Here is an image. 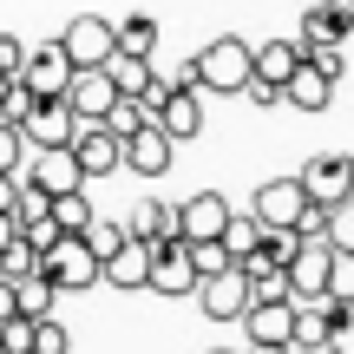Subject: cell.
<instances>
[{
  "instance_id": "6da1fadb",
  "label": "cell",
  "mask_w": 354,
  "mask_h": 354,
  "mask_svg": "<svg viewBox=\"0 0 354 354\" xmlns=\"http://www.w3.org/2000/svg\"><path fill=\"white\" fill-rule=\"evenodd\" d=\"M190 66H197V92H223V99H236V92L250 86V39L223 33V39H210Z\"/></svg>"
},
{
  "instance_id": "7a4b0ae2",
  "label": "cell",
  "mask_w": 354,
  "mask_h": 354,
  "mask_svg": "<svg viewBox=\"0 0 354 354\" xmlns=\"http://www.w3.org/2000/svg\"><path fill=\"white\" fill-rule=\"evenodd\" d=\"M39 276L59 295H86V289H99V256L86 250V236H59L53 250H39Z\"/></svg>"
},
{
  "instance_id": "3957f363",
  "label": "cell",
  "mask_w": 354,
  "mask_h": 354,
  "mask_svg": "<svg viewBox=\"0 0 354 354\" xmlns=\"http://www.w3.org/2000/svg\"><path fill=\"white\" fill-rule=\"evenodd\" d=\"M295 184H302L308 203L328 210V203H342L348 190H354V158H348V151H315L302 171H295Z\"/></svg>"
},
{
  "instance_id": "277c9868",
  "label": "cell",
  "mask_w": 354,
  "mask_h": 354,
  "mask_svg": "<svg viewBox=\"0 0 354 354\" xmlns=\"http://www.w3.org/2000/svg\"><path fill=\"white\" fill-rule=\"evenodd\" d=\"M243 335H250V348H289V335H295V295H250Z\"/></svg>"
},
{
  "instance_id": "5b68a950",
  "label": "cell",
  "mask_w": 354,
  "mask_h": 354,
  "mask_svg": "<svg viewBox=\"0 0 354 354\" xmlns=\"http://www.w3.org/2000/svg\"><path fill=\"white\" fill-rule=\"evenodd\" d=\"M145 289H151V295H171V302L197 289V269H190V243H184V236L151 243V269H145Z\"/></svg>"
},
{
  "instance_id": "8992f818",
  "label": "cell",
  "mask_w": 354,
  "mask_h": 354,
  "mask_svg": "<svg viewBox=\"0 0 354 354\" xmlns=\"http://www.w3.org/2000/svg\"><path fill=\"white\" fill-rule=\"evenodd\" d=\"M328 243L322 236H302L295 243V256L282 263V289L295 295V302H322V289H328Z\"/></svg>"
},
{
  "instance_id": "52a82bcc",
  "label": "cell",
  "mask_w": 354,
  "mask_h": 354,
  "mask_svg": "<svg viewBox=\"0 0 354 354\" xmlns=\"http://www.w3.org/2000/svg\"><path fill=\"white\" fill-rule=\"evenodd\" d=\"M197 308L210 322H243V308H250V282H243V269L230 263V269H216V276H197Z\"/></svg>"
},
{
  "instance_id": "ba28073f",
  "label": "cell",
  "mask_w": 354,
  "mask_h": 354,
  "mask_svg": "<svg viewBox=\"0 0 354 354\" xmlns=\"http://www.w3.org/2000/svg\"><path fill=\"white\" fill-rule=\"evenodd\" d=\"M13 184H33L39 197H59V190H79L86 177H79V165H73L66 145H46V151H26V165H20Z\"/></svg>"
},
{
  "instance_id": "9c48e42d",
  "label": "cell",
  "mask_w": 354,
  "mask_h": 354,
  "mask_svg": "<svg viewBox=\"0 0 354 354\" xmlns=\"http://www.w3.org/2000/svg\"><path fill=\"white\" fill-rule=\"evenodd\" d=\"M171 158H177V145L165 138V131L145 118L138 131H125L118 138V171H138V177H165L171 171Z\"/></svg>"
},
{
  "instance_id": "30bf717a",
  "label": "cell",
  "mask_w": 354,
  "mask_h": 354,
  "mask_svg": "<svg viewBox=\"0 0 354 354\" xmlns=\"http://www.w3.org/2000/svg\"><path fill=\"white\" fill-rule=\"evenodd\" d=\"M171 210H177V236L184 243H216L223 223H230V197L223 190H197V197L171 203Z\"/></svg>"
},
{
  "instance_id": "8fae6325",
  "label": "cell",
  "mask_w": 354,
  "mask_h": 354,
  "mask_svg": "<svg viewBox=\"0 0 354 354\" xmlns=\"http://www.w3.org/2000/svg\"><path fill=\"white\" fill-rule=\"evenodd\" d=\"M59 99H66V112H73L79 125H92V118H105V112H112V99H118V92H112V79H105V66H73V79H66V92H59Z\"/></svg>"
},
{
  "instance_id": "7c38bea8",
  "label": "cell",
  "mask_w": 354,
  "mask_h": 354,
  "mask_svg": "<svg viewBox=\"0 0 354 354\" xmlns=\"http://www.w3.org/2000/svg\"><path fill=\"white\" fill-rule=\"evenodd\" d=\"M59 53L73 66H105V59H112V20H105V13H79V20H66Z\"/></svg>"
},
{
  "instance_id": "4fadbf2b",
  "label": "cell",
  "mask_w": 354,
  "mask_h": 354,
  "mask_svg": "<svg viewBox=\"0 0 354 354\" xmlns=\"http://www.w3.org/2000/svg\"><path fill=\"white\" fill-rule=\"evenodd\" d=\"M66 79H73V59L59 53V39H46V46H26V59H20V86L33 92V99H59Z\"/></svg>"
},
{
  "instance_id": "5bb4252c",
  "label": "cell",
  "mask_w": 354,
  "mask_h": 354,
  "mask_svg": "<svg viewBox=\"0 0 354 354\" xmlns=\"http://www.w3.org/2000/svg\"><path fill=\"white\" fill-rule=\"evenodd\" d=\"M302 210H308V197H302L295 177H269V184L250 197V216L263 230H295V216H302Z\"/></svg>"
},
{
  "instance_id": "9a60e30c",
  "label": "cell",
  "mask_w": 354,
  "mask_h": 354,
  "mask_svg": "<svg viewBox=\"0 0 354 354\" xmlns=\"http://www.w3.org/2000/svg\"><path fill=\"white\" fill-rule=\"evenodd\" d=\"M66 151H73L79 177H112L118 171V138L92 118V125H73V138H66Z\"/></svg>"
},
{
  "instance_id": "2e32d148",
  "label": "cell",
  "mask_w": 354,
  "mask_h": 354,
  "mask_svg": "<svg viewBox=\"0 0 354 354\" xmlns=\"http://www.w3.org/2000/svg\"><path fill=\"white\" fill-rule=\"evenodd\" d=\"M73 125H79V118L66 112V99H33L26 118H20V138H26V151H46V145L73 138Z\"/></svg>"
},
{
  "instance_id": "e0dca14e",
  "label": "cell",
  "mask_w": 354,
  "mask_h": 354,
  "mask_svg": "<svg viewBox=\"0 0 354 354\" xmlns=\"http://www.w3.org/2000/svg\"><path fill=\"white\" fill-rule=\"evenodd\" d=\"M151 125L165 131L171 145H184V138H197L203 131V99H197V86H177L158 99V112H151Z\"/></svg>"
},
{
  "instance_id": "ac0fdd59",
  "label": "cell",
  "mask_w": 354,
  "mask_h": 354,
  "mask_svg": "<svg viewBox=\"0 0 354 354\" xmlns=\"http://www.w3.org/2000/svg\"><path fill=\"white\" fill-rule=\"evenodd\" d=\"M145 269H151V243H138V236H125L112 256H99V282H112V289H145Z\"/></svg>"
},
{
  "instance_id": "d6986e66",
  "label": "cell",
  "mask_w": 354,
  "mask_h": 354,
  "mask_svg": "<svg viewBox=\"0 0 354 354\" xmlns=\"http://www.w3.org/2000/svg\"><path fill=\"white\" fill-rule=\"evenodd\" d=\"M354 33V7L348 0H315V7L302 13V46H322V39H335V46H342V39Z\"/></svg>"
},
{
  "instance_id": "ffe728a7",
  "label": "cell",
  "mask_w": 354,
  "mask_h": 354,
  "mask_svg": "<svg viewBox=\"0 0 354 354\" xmlns=\"http://www.w3.org/2000/svg\"><path fill=\"white\" fill-rule=\"evenodd\" d=\"M282 99H289L295 112H328V105H335V79L322 73V66H308V59H302L289 79H282Z\"/></svg>"
},
{
  "instance_id": "44dd1931",
  "label": "cell",
  "mask_w": 354,
  "mask_h": 354,
  "mask_svg": "<svg viewBox=\"0 0 354 354\" xmlns=\"http://www.w3.org/2000/svg\"><path fill=\"white\" fill-rule=\"evenodd\" d=\"M302 66V39H263V46H250V79H263V86L282 92V79Z\"/></svg>"
},
{
  "instance_id": "7402d4cb",
  "label": "cell",
  "mask_w": 354,
  "mask_h": 354,
  "mask_svg": "<svg viewBox=\"0 0 354 354\" xmlns=\"http://www.w3.org/2000/svg\"><path fill=\"white\" fill-rule=\"evenodd\" d=\"M125 236H138V243H165V236H177V210H171V203H158V197L131 203V210H125Z\"/></svg>"
},
{
  "instance_id": "603a6c76",
  "label": "cell",
  "mask_w": 354,
  "mask_h": 354,
  "mask_svg": "<svg viewBox=\"0 0 354 354\" xmlns=\"http://www.w3.org/2000/svg\"><path fill=\"white\" fill-rule=\"evenodd\" d=\"M112 53L151 59V53H158V20H151V13H125V20H112Z\"/></svg>"
},
{
  "instance_id": "cb8c5ba5",
  "label": "cell",
  "mask_w": 354,
  "mask_h": 354,
  "mask_svg": "<svg viewBox=\"0 0 354 354\" xmlns=\"http://www.w3.org/2000/svg\"><path fill=\"white\" fill-rule=\"evenodd\" d=\"M46 216H53V230H59V236H79V230L92 223V203H86V184L79 190H59V197H46Z\"/></svg>"
},
{
  "instance_id": "d4e9b609",
  "label": "cell",
  "mask_w": 354,
  "mask_h": 354,
  "mask_svg": "<svg viewBox=\"0 0 354 354\" xmlns=\"http://www.w3.org/2000/svg\"><path fill=\"white\" fill-rule=\"evenodd\" d=\"M105 79H112L118 99H138L145 86H151V59H131V53H112L105 59Z\"/></svg>"
},
{
  "instance_id": "484cf974",
  "label": "cell",
  "mask_w": 354,
  "mask_h": 354,
  "mask_svg": "<svg viewBox=\"0 0 354 354\" xmlns=\"http://www.w3.org/2000/svg\"><path fill=\"white\" fill-rule=\"evenodd\" d=\"M53 302H59V289H53L39 269L13 282V315H53Z\"/></svg>"
},
{
  "instance_id": "4316f807",
  "label": "cell",
  "mask_w": 354,
  "mask_h": 354,
  "mask_svg": "<svg viewBox=\"0 0 354 354\" xmlns=\"http://www.w3.org/2000/svg\"><path fill=\"white\" fill-rule=\"evenodd\" d=\"M322 243L328 250H354V190L342 203H328V223H322Z\"/></svg>"
},
{
  "instance_id": "83f0119b",
  "label": "cell",
  "mask_w": 354,
  "mask_h": 354,
  "mask_svg": "<svg viewBox=\"0 0 354 354\" xmlns=\"http://www.w3.org/2000/svg\"><path fill=\"white\" fill-rule=\"evenodd\" d=\"M33 269H39V250H33L26 236H7V243H0V276H7V282L33 276Z\"/></svg>"
},
{
  "instance_id": "f1b7e54d",
  "label": "cell",
  "mask_w": 354,
  "mask_h": 354,
  "mask_svg": "<svg viewBox=\"0 0 354 354\" xmlns=\"http://www.w3.org/2000/svg\"><path fill=\"white\" fill-rule=\"evenodd\" d=\"M328 302V295H322ZM328 354H354V302H328Z\"/></svg>"
},
{
  "instance_id": "f546056e",
  "label": "cell",
  "mask_w": 354,
  "mask_h": 354,
  "mask_svg": "<svg viewBox=\"0 0 354 354\" xmlns=\"http://www.w3.org/2000/svg\"><path fill=\"white\" fill-rule=\"evenodd\" d=\"M26 354H73V335H66L59 315H33V348Z\"/></svg>"
},
{
  "instance_id": "4dcf8cb0",
  "label": "cell",
  "mask_w": 354,
  "mask_h": 354,
  "mask_svg": "<svg viewBox=\"0 0 354 354\" xmlns=\"http://www.w3.org/2000/svg\"><path fill=\"white\" fill-rule=\"evenodd\" d=\"M328 302H354V250H335L328 256Z\"/></svg>"
},
{
  "instance_id": "1f68e13d",
  "label": "cell",
  "mask_w": 354,
  "mask_h": 354,
  "mask_svg": "<svg viewBox=\"0 0 354 354\" xmlns=\"http://www.w3.org/2000/svg\"><path fill=\"white\" fill-rule=\"evenodd\" d=\"M256 236H263V223H256L250 210H243V216L230 210V223H223V236H216V243H223L230 256H243V250H256Z\"/></svg>"
},
{
  "instance_id": "d6a6232c",
  "label": "cell",
  "mask_w": 354,
  "mask_h": 354,
  "mask_svg": "<svg viewBox=\"0 0 354 354\" xmlns=\"http://www.w3.org/2000/svg\"><path fill=\"white\" fill-rule=\"evenodd\" d=\"M79 236H86V250H92V256H112L118 243H125V223H112V216H92Z\"/></svg>"
},
{
  "instance_id": "836d02e7",
  "label": "cell",
  "mask_w": 354,
  "mask_h": 354,
  "mask_svg": "<svg viewBox=\"0 0 354 354\" xmlns=\"http://www.w3.org/2000/svg\"><path fill=\"white\" fill-rule=\"evenodd\" d=\"M26 105H33V92L20 86V73H13V79H0V125H20V118H26Z\"/></svg>"
},
{
  "instance_id": "e575fe53",
  "label": "cell",
  "mask_w": 354,
  "mask_h": 354,
  "mask_svg": "<svg viewBox=\"0 0 354 354\" xmlns=\"http://www.w3.org/2000/svg\"><path fill=\"white\" fill-rule=\"evenodd\" d=\"M26 165V138H20V125H0V177H20Z\"/></svg>"
},
{
  "instance_id": "d590c367",
  "label": "cell",
  "mask_w": 354,
  "mask_h": 354,
  "mask_svg": "<svg viewBox=\"0 0 354 354\" xmlns=\"http://www.w3.org/2000/svg\"><path fill=\"white\" fill-rule=\"evenodd\" d=\"M236 263V256L223 250V243H190V269H197V276H216V269H230Z\"/></svg>"
},
{
  "instance_id": "8d00e7d4",
  "label": "cell",
  "mask_w": 354,
  "mask_h": 354,
  "mask_svg": "<svg viewBox=\"0 0 354 354\" xmlns=\"http://www.w3.org/2000/svg\"><path fill=\"white\" fill-rule=\"evenodd\" d=\"M0 348H7V354L33 348V315H7V322H0Z\"/></svg>"
},
{
  "instance_id": "74e56055",
  "label": "cell",
  "mask_w": 354,
  "mask_h": 354,
  "mask_svg": "<svg viewBox=\"0 0 354 354\" xmlns=\"http://www.w3.org/2000/svg\"><path fill=\"white\" fill-rule=\"evenodd\" d=\"M20 59H26V46H20L13 33H0V79H13V73H20Z\"/></svg>"
},
{
  "instance_id": "f35d334b",
  "label": "cell",
  "mask_w": 354,
  "mask_h": 354,
  "mask_svg": "<svg viewBox=\"0 0 354 354\" xmlns=\"http://www.w3.org/2000/svg\"><path fill=\"white\" fill-rule=\"evenodd\" d=\"M7 236H13V216H0V243H7Z\"/></svg>"
},
{
  "instance_id": "ab89813d",
  "label": "cell",
  "mask_w": 354,
  "mask_h": 354,
  "mask_svg": "<svg viewBox=\"0 0 354 354\" xmlns=\"http://www.w3.org/2000/svg\"><path fill=\"white\" fill-rule=\"evenodd\" d=\"M282 354H322V348H282Z\"/></svg>"
},
{
  "instance_id": "60d3db41",
  "label": "cell",
  "mask_w": 354,
  "mask_h": 354,
  "mask_svg": "<svg viewBox=\"0 0 354 354\" xmlns=\"http://www.w3.org/2000/svg\"><path fill=\"white\" fill-rule=\"evenodd\" d=\"M210 354H236V348H210Z\"/></svg>"
},
{
  "instance_id": "b9f144b4",
  "label": "cell",
  "mask_w": 354,
  "mask_h": 354,
  "mask_svg": "<svg viewBox=\"0 0 354 354\" xmlns=\"http://www.w3.org/2000/svg\"><path fill=\"white\" fill-rule=\"evenodd\" d=\"M322 354H328V348H322Z\"/></svg>"
},
{
  "instance_id": "7bdbcfd3",
  "label": "cell",
  "mask_w": 354,
  "mask_h": 354,
  "mask_svg": "<svg viewBox=\"0 0 354 354\" xmlns=\"http://www.w3.org/2000/svg\"><path fill=\"white\" fill-rule=\"evenodd\" d=\"M348 7H354V0H348Z\"/></svg>"
},
{
  "instance_id": "ee69618b",
  "label": "cell",
  "mask_w": 354,
  "mask_h": 354,
  "mask_svg": "<svg viewBox=\"0 0 354 354\" xmlns=\"http://www.w3.org/2000/svg\"><path fill=\"white\" fill-rule=\"evenodd\" d=\"M0 354H7V348H0Z\"/></svg>"
}]
</instances>
